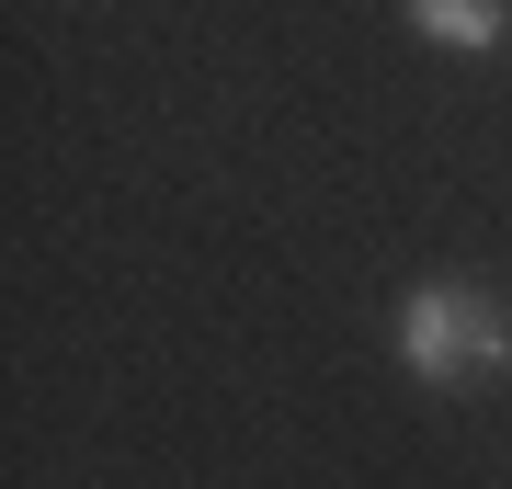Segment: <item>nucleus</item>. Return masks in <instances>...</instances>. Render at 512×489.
<instances>
[{
	"mask_svg": "<svg viewBox=\"0 0 512 489\" xmlns=\"http://www.w3.org/2000/svg\"><path fill=\"white\" fill-rule=\"evenodd\" d=\"M399 364L421 387H490L512 364V319L490 285H467V273H433V285L399 296Z\"/></svg>",
	"mask_w": 512,
	"mask_h": 489,
	"instance_id": "1",
	"label": "nucleus"
},
{
	"mask_svg": "<svg viewBox=\"0 0 512 489\" xmlns=\"http://www.w3.org/2000/svg\"><path fill=\"white\" fill-rule=\"evenodd\" d=\"M410 35H433V46H467V57H490L512 35V0H410Z\"/></svg>",
	"mask_w": 512,
	"mask_h": 489,
	"instance_id": "2",
	"label": "nucleus"
}]
</instances>
